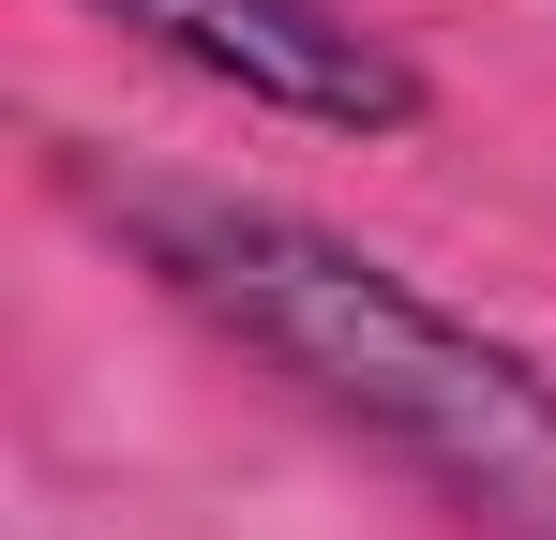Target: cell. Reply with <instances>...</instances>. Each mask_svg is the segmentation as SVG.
<instances>
[{"instance_id":"cell-2","label":"cell","mask_w":556,"mask_h":540,"mask_svg":"<svg viewBox=\"0 0 556 540\" xmlns=\"http://www.w3.org/2000/svg\"><path fill=\"white\" fill-rule=\"evenodd\" d=\"M91 15L136 30V46H166L181 76L241 90L256 120H301V136H406L421 120V76L346 0H91Z\"/></svg>"},{"instance_id":"cell-1","label":"cell","mask_w":556,"mask_h":540,"mask_svg":"<svg viewBox=\"0 0 556 540\" xmlns=\"http://www.w3.org/2000/svg\"><path fill=\"white\" fill-rule=\"evenodd\" d=\"M91 195L181 316H211L391 480H421L466 540H556V360H527L511 331H481L466 300L286 195L241 180H91Z\"/></svg>"}]
</instances>
